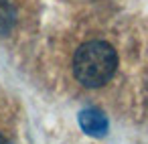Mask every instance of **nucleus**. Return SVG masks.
<instances>
[{
	"instance_id": "f257e3e1",
	"label": "nucleus",
	"mask_w": 148,
	"mask_h": 144,
	"mask_svg": "<svg viewBox=\"0 0 148 144\" xmlns=\"http://www.w3.org/2000/svg\"><path fill=\"white\" fill-rule=\"evenodd\" d=\"M118 69V55L106 41H89L81 45L73 57V73L85 87H101Z\"/></svg>"
},
{
	"instance_id": "f03ea898",
	"label": "nucleus",
	"mask_w": 148,
	"mask_h": 144,
	"mask_svg": "<svg viewBox=\"0 0 148 144\" xmlns=\"http://www.w3.org/2000/svg\"><path fill=\"white\" fill-rule=\"evenodd\" d=\"M79 126L85 134L93 136V138H101L108 134V118L103 116V112H99L97 108H87L79 114Z\"/></svg>"
},
{
	"instance_id": "7ed1b4c3",
	"label": "nucleus",
	"mask_w": 148,
	"mask_h": 144,
	"mask_svg": "<svg viewBox=\"0 0 148 144\" xmlns=\"http://www.w3.org/2000/svg\"><path fill=\"white\" fill-rule=\"evenodd\" d=\"M14 8L10 6L8 0H0V35L10 33V29L14 27Z\"/></svg>"
},
{
	"instance_id": "20e7f679",
	"label": "nucleus",
	"mask_w": 148,
	"mask_h": 144,
	"mask_svg": "<svg viewBox=\"0 0 148 144\" xmlns=\"http://www.w3.org/2000/svg\"><path fill=\"white\" fill-rule=\"evenodd\" d=\"M0 144H12V142H10V140H8V138H4V136H2V134H0Z\"/></svg>"
}]
</instances>
